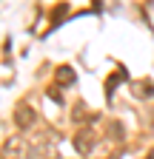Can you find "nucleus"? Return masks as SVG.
Segmentation results:
<instances>
[{"instance_id":"1","label":"nucleus","mask_w":154,"mask_h":159,"mask_svg":"<svg viewBox=\"0 0 154 159\" xmlns=\"http://www.w3.org/2000/svg\"><path fill=\"white\" fill-rule=\"evenodd\" d=\"M94 142H97V136H94V131H89V128H83L80 134L74 136V148H77V153H91V148H94Z\"/></svg>"},{"instance_id":"2","label":"nucleus","mask_w":154,"mask_h":159,"mask_svg":"<svg viewBox=\"0 0 154 159\" xmlns=\"http://www.w3.org/2000/svg\"><path fill=\"white\" fill-rule=\"evenodd\" d=\"M57 83L71 85V83H74V71H71L69 66H60V71H57Z\"/></svg>"},{"instance_id":"3","label":"nucleus","mask_w":154,"mask_h":159,"mask_svg":"<svg viewBox=\"0 0 154 159\" xmlns=\"http://www.w3.org/2000/svg\"><path fill=\"white\" fill-rule=\"evenodd\" d=\"M120 80H126V71H114V74L108 77V83H106V97H111V94H114V85H117Z\"/></svg>"},{"instance_id":"4","label":"nucleus","mask_w":154,"mask_h":159,"mask_svg":"<svg viewBox=\"0 0 154 159\" xmlns=\"http://www.w3.org/2000/svg\"><path fill=\"white\" fill-rule=\"evenodd\" d=\"M17 125H20V128L31 125V111H29L26 105H20V108H17Z\"/></svg>"},{"instance_id":"5","label":"nucleus","mask_w":154,"mask_h":159,"mask_svg":"<svg viewBox=\"0 0 154 159\" xmlns=\"http://www.w3.org/2000/svg\"><path fill=\"white\" fill-rule=\"evenodd\" d=\"M148 159H154V148H151V151H148Z\"/></svg>"}]
</instances>
